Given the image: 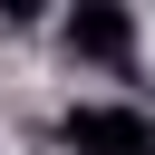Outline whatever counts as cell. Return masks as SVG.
<instances>
[{"label": "cell", "instance_id": "obj_1", "mask_svg": "<svg viewBox=\"0 0 155 155\" xmlns=\"http://www.w3.org/2000/svg\"><path fill=\"white\" fill-rule=\"evenodd\" d=\"M58 145L68 155H155V116L145 107H68Z\"/></svg>", "mask_w": 155, "mask_h": 155}, {"label": "cell", "instance_id": "obj_2", "mask_svg": "<svg viewBox=\"0 0 155 155\" xmlns=\"http://www.w3.org/2000/svg\"><path fill=\"white\" fill-rule=\"evenodd\" d=\"M58 39H68V58L126 68V58H136V10H126V0H78V10L58 19Z\"/></svg>", "mask_w": 155, "mask_h": 155}]
</instances>
